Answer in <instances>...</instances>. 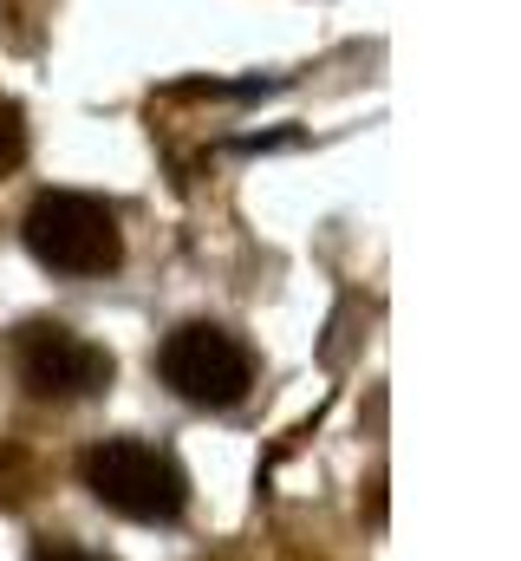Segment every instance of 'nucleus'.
<instances>
[{"label": "nucleus", "instance_id": "5", "mask_svg": "<svg viewBox=\"0 0 521 561\" xmlns=\"http://www.w3.org/2000/svg\"><path fill=\"white\" fill-rule=\"evenodd\" d=\"M20 157H26V118H20V105L0 99V170H13Z\"/></svg>", "mask_w": 521, "mask_h": 561}, {"label": "nucleus", "instance_id": "4", "mask_svg": "<svg viewBox=\"0 0 521 561\" xmlns=\"http://www.w3.org/2000/svg\"><path fill=\"white\" fill-rule=\"evenodd\" d=\"M13 366H20V386H26L33 399H92V392L112 386V353L92 346L85 333L59 327V320L20 327Z\"/></svg>", "mask_w": 521, "mask_h": 561}, {"label": "nucleus", "instance_id": "1", "mask_svg": "<svg viewBox=\"0 0 521 561\" xmlns=\"http://www.w3.org/2000/svg\"><path fill=\"white\" fill-rule=\"evenodd\" d=\"M20 236H26V249H33L39 268H53V275H66V280L112 275L118 255H125L118 216H112L99 196H79V190H46V196H33Z\"/></svg>", "mask_w": 521, "mask_h": 561}, {"label": "nucleus", "instance_id": "2", "mask_svg": "<svg viewBox=\"0 0 521 561\" xmlns=\"http://www.w3.org/2000/svg\"><path fill=\"white\" fill-rule=\"evenodd\" d=\"M85 490L125 516V523H176L183 503H189V477L170 450L143 444V437H105L85 450Z\"/></svg>", "mask_w": 521, "mask_h": 561}, {"label": "nucleus", "instance_id": "3", "mask_svg": "<svg viewBox=\"0 0 521 561\" xmlns=\"http://www.w3.org/2000/svg\"><path fill=\"white\" fill-rule=\"evenodd\" d=\"M157 373L183 405L202 412H229L255 392V353L242 333L216 327V320H183L163 346H157Z\"/></svg>", "mask_w": 521, "mask_h": 561}, {"label": "nucleus", "instance_id": "6", "mask_svg": "<svg viewBox=\"0 0 521 561\" xmlns=\"http://www.w3.org/2000/svg\"><path fill=\"white\" fill-rule=\"evenodd\" d=\"M33 561H105L99 549H85V542H39V556Z\"/></svg>", "mask_w": 521, "mask_h": 561}]
</instances>
